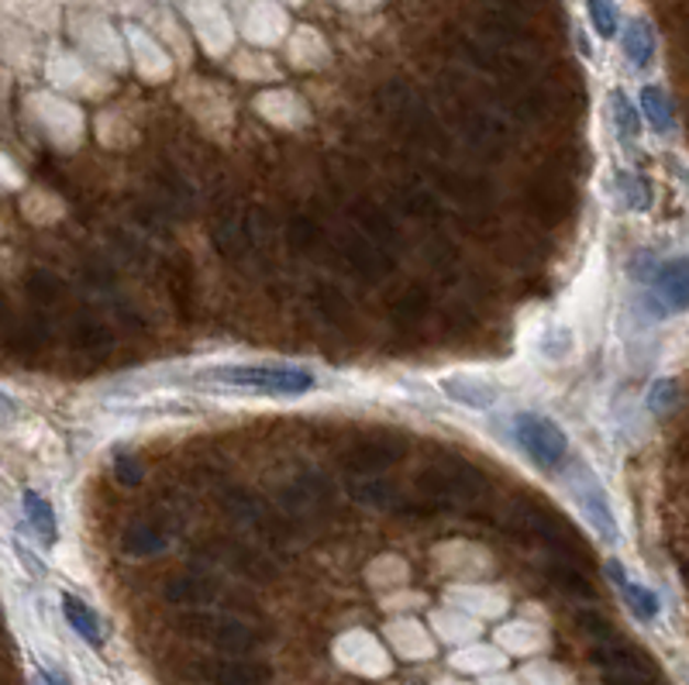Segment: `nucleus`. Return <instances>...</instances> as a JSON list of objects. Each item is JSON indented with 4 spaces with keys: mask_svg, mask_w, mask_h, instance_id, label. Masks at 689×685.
Masks as SVG:
<instances>
[{
    "mask_svg": "<svg viewBox=\"0 0 689 685\" xmlns=\"http://www.w3.org/2000/svg\"><path fill=\"white\" fill-rule=\"evenodd\" d=\"M38 685H69V678L56 669H45V672H38Z\"/></svg>",
    "mask_w": 689,
    "mask_h": 685,
    "instance_id": "obj_20",
    "label": "nucleus"
},
{
    "mask_svg": "<svg viewBox=\"0 0 689 685\" xmlns=\"http://www.w3.org/2000/svg\"><path fill=\"white\" fill-rule=\"evenodd\" d=\"M176 630L187 633L190 641L211 644L227 654H245L259 644V633H255L248 624H242L235 617H224V614H211V610H187L180 620H176Z\"/></svg>",
    "mask_w": 689,
    "mask_h": 685,
    "instance_id": "obj_2",
    "label": "nucleus"
},
{
    "mask_svg": "<svg viewBox=\"0 0 689 685\" xmlns=\"http://www.w3.org/2000/svg\"><path fill=\"white\" fill-rule=\"evenodd\" d=\"M63 617L66 624L80 633V638L90 644V648H104V627H100V617L90 610V606L80 599V596H73V593H63Z\"/></svg>",
    "mask_w": 689,
    "mask_h": 685,
    "instance_id": "obj_12",
    "label": "nucleus"
},
{
    "mask_svg": "<svg viewBox=\"0 0 689 685\" xmlns=\"http://www.w3.org/2000/svg\"><path fill=\"white\" fill-rule=\"evenodd\" d=\"M586 11H590V21L600 38H614L618 29H621V18H618V8L614 0H586Z\"/></svg>",
    "mask_w": 689,
    "mask_h": 685,
    "instance_id": "obj_16",
    "label": "nucleus"
},
{
    "mask_svg": "<svg viewBox=\"0 0 689 685\" xmlns=\"http://www.w3.org/2000/svg\"><path fill=\"white\" fill-rule=\"evenodd\" d=\"M200 379L221 383V386L273 393V396H303L314 390V372L297 369V366H218V369H208Z\"/></svg>",
    "mask_w": 689,
    "mask_h": 685,
    "instance_id": "obj_1",
    "label": "nucleus"
},
{
    "mask_svg": "<svg viewBox=\"0 0 689 685\" xmlns=\"http://www.w3.org/2000/svg\"><path fill=\"white\" fill-rule=\"evenodd\" d=\"M190 675L203 685H266L273 672L248 658H197Z\"/></svg>",
    "mask_w": 689,
    "mask_h": 685,
    "instance_id": "obj_4",
    "label": "nucleus"
},
{
    "mask_svg": "<svg viewBox=\"0 0 689 685\" xmlns=\"http://www.w3.org/2000/svg\"><path fill=\"white\" fill-rule=\"evenodd\" d=\"M163 596L176 606H187V610H203L218 599V586H211L208 579H193V575H176L166 582Z\"/></svg>",
    "mask_w": 689,
    "mask_h": 685,
    "instance_id": "obj_9",
    "label": "nucleus"
},
{
    "mask_svg": "<svg viewBox=\"0 0 689 685\" xmlns=\"http://www.w3.org/2000/svg\"><path fill=\"white\" fill-rule=\"evenodd\" d=\"M607 575H610V582L618 586L621 599L627 603V610H631L637 620H642V624H652V620L662 614V599H658L648 586H642V582H634V579L621 569V562H610V565H607Z\"/></svg>",
    "mask_w": 689,
    "mask_h": 685,
    "instance_id": "obj_7",
    "label": "nucleus"
},
{
    "mask_svg": "<svg viewBox=\"0 0 689 685\" xmlns=\"http://www.w3.org/2000/svg\"><path fill=\"white\" fill-rule=\"evenodd\" d=\"M442 390H445L448 400L463 403V407H473V411H487L497 403V386L487 383V379H476V375L442 379Z\"/></svg>",
    "mask_w": 689,
    "mask_h": 685,
    "instance_id": "obj_8",
    "label": "nucleus"
},
{
    "mask_svg": "<svg viewBox=\"0 0 689 685\" xmlns=\"http://www.w3.org/2000/svg\"><path fill=\"white\" fill-rule=\"evenodd\" d=\"M21 506H24V520L32 524V530L42 538V544H56L59 541V520H56L53 503H48L38 490H24Z\"/></svg>",
    "mask_w": 689,
    "mask_h": 685,
    "instance_id": "obj_10",
    "label": "nucleus"
},
{
    "mask_svg": "<svg viewBox=\"0 0 689 685\" xmlns=\"http://www.w3.org/2000/svg\"><path fill=\"white\" fill-rule=\"evenodd\" d=\"M114 472H118L121 486H138L142 482V465H138V459H132V454H118Z\"/></svg>",
    "mask_w": 689,
    "mask_h": 685,
    "instance_id": "obj_19",
    "label": "nucleus"
},
{
    "mask_svg": "<svg viewBox=\"0 0 689 685\" xmlns=\"http://www.w3.org/2000/svg\"><path fill=\"white\" fill-rule=\"evenodd\" d=\"M610 117H614V128H618V138L624 145H634L637 135H642V117H637V108L631 104V100L614 90L610 93Z\"/></svg>",
    "mask_w": 689,
    "mask_h": 685,
    "instance_id": "obj_14",
    "label": "nucleus"
},
{
    "mask_svg": "<svg viewBox=\"0 0 689 685\" xmlns=\"http://www.w3.org/2000/svg\"><path fill=\"white\" fill-rule=\"evenodd\" d=\"M673 403H676V379H658V383H652V390H648V407L655 414L669 411Z\"/></svg>",
    "mask_w": 689,
    "mask_h": 685,
    "instance_id": "obj_18",
    "label": "nucleus"
},
{
    "mask_svg": "<svg viewBox=\"0 0 689 685\" xmlns=\"http://www.w3.org/2000/svg\"><path fill=\"white\" fill-rule=\"evenodd\" d=\"M618 190H621L624 204H627L631 211H645V207H648V187H645L642 180H637V176L621 172V176H618Z\"/></svg>",
    "mask_w": 689,
    "mask_h": 685,
    "instance_id": "obj_17",
    "label": "nucleus"
},
{
    "mask_svg": "<svg viewBox=\"0 0 689 685\" xmlns=\"http://www.w3.org/2000/svg\"><path fill=\"white\" fill-rule=\"evenodd\" d=\"M624 56L634 69H648L655 63V32H652V24L645 18H634L624 24Z\"/></svg>",
    "mask_w": 689,
    "mask_h": 685,
    "instance_id": "obj_11",
    "label": "nucleus"
},
{
    "mask_svg": "<svg viewBox=\"0 0 689 685\" xmlns=\"http://www.w3.org/2000/svg\"><path fill=\"white\" fill-rule=\"evenodd\" d=\"M163 548H166V538H163V530H156V527H132L124 535V551L135 554V558L156 554Z\"/></svg>",
    "mask_w": 689,
    "mask_h": 685,
    "instance_id": "obj_15",
    "label": "nucleus"
},
{
    "mask_svg": "<svg viewBox=\"0 0 689 685\" xmlns=\"http://www.w3.org/2000/svg\"><path fill=\"white\" fill-rule=\"evenodd\" d=\"M514 438L521 445V451L527 459L545 469V472H555L563 469V462L569 459V438L563 435V427L548 417H538V414H518L514 417Z\"/></svg>",
    "mask_w": 689,
    "mask_h": 685,
    "instance_id": "obj_3",
    "label": "nucleus"
},
{
    "mask_svg": "<svg viewBox=\"0 0 689 685\" xmlns=\"http://www.w3.org/2000/svg\"><path fill=\"white\" fill-rule=\"evenodd\" d=\"M573 493H576V503H579L582 517L593 524V530H597V535L607 544H614L618 541V517H614V510H610V499H607L600 482L582 469V475H579V482L573 486Z\"/></svg>",
    "mask_w": 689,
    "mask_h": 685,
    "instance_id": "obj_6",
    "label": "nucleus"
},
{
    "mask_svg": "<svg viewBox=\"0 0 689 685\" xmlns=\"http://www.w3.org/2000/svg\"><path fill=\"white\" fill-rule=\"evenodd\" d=\"M652 293L658 314H679L689 307V256L666 259L652 272Z\"/></svg>",
    "mask_w": 689,
    "mask_h": 685,
    "instance_id": "obj_5",
    "label": "nucleus"
},
{
    "mask_svg": "<svg viewBox=\"0 0 689 685\" xmlns=\"http://www.w3.org/2000/svg\"><path fill=\"white\" fill-rule=\"evenodd\" d=\"M642 114L648 117V124L658 132V135H669L676 128V111H673V100L662 87H645L642 90Z\"/></svg>",
    "mask_w": 689,
    "mask_h": 685,
    "instance_id": "obj_13",
    "label": "nucleus"
}]
</instances>
